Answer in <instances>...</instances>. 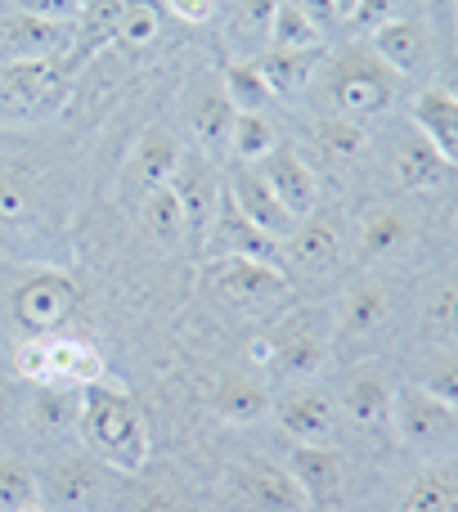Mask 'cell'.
<instances>
[{"label":"cell","mask_w":458,"mask_h":512,"mask_svg":"<svg viewBox=\"0 0 458 512\" xmlns=\"http://www.w3.org/2000/svg\"><path fill=\"white\" fill-rule=\"evenodd\" d=\"M319 45H328V36L292 0H279L270 23V50H319Z\"/></svg>","instance_id":"37"},{"label":"cell","mask_w":458,"mask_h":512,"mask_svg":"<svg viewBox=\"0 0 458 512\" xmlns=\"http://www.w3.org/2000/svg\"><path fill=\"white\" fill-rule=\"evenodd\" d=\"M135 512H194V504L176 486H149L140 495V504H135Z\"/></svg>","instance_id":"46"},{"label":"cell","mask_w":458,"mask_h":512,"mask_svg":"<svg viewBox=\"0 0 458 512\" xmlns=\"http://www.w3.org/2000/svg\"><path fill=\"white\" fill-rule=\"evenodd\" d=\"M423 337L441 351H458V274H441L423 297Z\"/></svg>","instance_id":"30"},{"label":"cell","mask_w":458,"mask_h":512,"mask_svg":"<svg viewBox=\"0 0 458 512\" xmlns=\"http://www.w3.org/2000/svg\"><path fill=\"white\" fill-rule=\"evenodd\" d=\"M396 373L382 360H364L346 373L342 396H337V409H342V427L360 436H382L391 427V405H396Z\"/></svg>","instance_id":"6"},{"label":"cell","mask_w":458,"mask_h":512,"mask_svg":"<svg viewBox=\"0 0 458 512\" xmlns=\"http://www.w3.org/2000/svg\"><path fill=\"white\" fill-rule=\"evenodd\" d=\"M41 486V504L50 512H86L104 495V463L95 454H63L45 472H36Z\"/></svg>","instance_id":"15"},{"label":"cell","mask_w":458,"mask_h":512,"mask_svg":"<svg viewBox=\"0 0 458 512\" xmlns=\"http://www.w3.org/2000/svg\"><path fill=\"white\" fill-rule=\"evenodd\" d=\"M391 18H405V0H360L346 23L360 27V32H373V27L391 23Z\"/></svg>","instance_id":"45"},{"label":"cell","mask_w":458,"mask_h":512,"mask_svg":"<svg viewBox=\"0 0 458 512\" xmlns=\"http://www.w3.org/2000/svg\"><path fill=\"white\" fill-rule=\"evenodd\" d=\"M18 5V0H0V14H9V9H14Z\"/></svg>","instance_id":"54"},{"label":"cell","mask_w":458,"mask_h":512,"mask_svg":"<svg viewBox=\"0 0 458 512\" xmlns=\"http://www.w3.org/2000/svg\"><path fill=\"white\" fill-rule=\"evenodd\" d=\"M423 14L441 50L458 45V0H423Z\"/></svg>","instance_id":"44"},{"label":"cell","mask_w":458,"mask_h":512,"mask_svg":"<svg viewBox=\"0 0 458 512\" xmlns=\"http://www.w3.org/2000/svg\"><path fill=\"white\" fill-rule=\"evenodd\" d=\"M81 5H86V0H18L14 9H27V14H36V18H54V23H72V18L81 14Z\"/></svg>","instance_id":"48"},{"label":"cell","mask_w":458,"mask_h":512,"mask_svg":"<svg viewBox=\"0 0 458 512\" xmlns=\"http://www.w3.org/2000/svg\"><path fill=\"white\" fill-rule=\"evenodd\" d=\"M292 481L301 486V495L315 504V499H333L346 486V454L337 445H292L288 463Z\"/></svg>","instance_id":"25"},{"label":"cell","mask_w":458,"mask_h":512,"mask_svg":"<svg viewBox=\"0 0 458 512\" xmlns=\"http://www.w3.org/2000/svg\"><path fill=\"white\" fill-rule=\"evenodd\" d=\"M319 77H324L328 108H333L337 117H351V122L387 113L400 95V77L369 50V45H346L342 54L324 59Z\"/></svg>","instance_id":"2"},{"label":"cell","mask_w":458,"mask_h":512,"mask_svg":"<svg viewBox=\"0 0 458 512\" xmlns=\"http://www.w3.org/2000/svg\"><path fill=\"white\" fill-rule=\"evenodd\" d=\"M167 14H176L189 27H203L221 14V0H167Z\"/></svg>","instance_id":"47"},{"label":"cell","mask_w":458,"mask_h":512,"mask_svg":"<svg viewBox=\"0 0 458 512\" xmlns=\"http://www.w3.org/2000/svg\"><path fill=\"white\" fill-rule=\"evenodd\" d=\"M342 225H337V216L328 212H310L306 221H297V230H292V239L283 243V261L297 265V270L306 274H324L333 270L337 261H342Z\"/></svg>","instance_id":"23"},{"label":"cell","mask_w":458,"mask_h":512,"mask_svg":"<svg viewBox=\"0 0 458 512\" xmlns=\"http://www.w3.org/2000/svg\"><path fill=\"white\" fill-rule=\"evenodd\" d=\"M41 499L36 472L23 459H0V512H18Z\"/></svg>","instance_id":"38"},{"label":"cell","mask_w":458,"mask_h":512,"mask_svg":"<svg viewBox=\"0 0 458 512\" xmlns=\"http://www.w3.org/2000/svg\"><path fill=\"white\" fill-rule=\"evenodd\" d=\"M18 512H50V508H45L41 499H36V504H27V508H18Z\"/></svg>","instance_id":"53"},{"label":"cell","mask_w":458,"mask_h":512,"mask_svg":"<svg viewBox=\"0 0 458 512\" xmlns=\"http://www.w3.org/2000/svg\"><path fill=\"white\" fill-rule=\"evenodd\" d=\"M14 378L27 387H50V351L45 337H23L14 351Z\"/></svg>","instance_id":"42"},{"label":"cell","mask_w":458,"mask_h":512,"mask_svg":"<svg viewBox=\"0 0 458 512\" xmlns=\"http://www.w3.org/2000/svg\"><path fill=\"white\" fill-rule=\"evenodd\" d=\"M77 414H81V391H72V387H32L27 423H32L36 436L77 432Z\"/></svg>","instance_id":"31"},{"label":"cell","mask_w":458,"mask_h":512,"mask_svg":"<svg viewBox=\"0 0 458 512\" xmlns=\"http://www.w3.org/2000/svg\"><path fill=\"white\" fill-rule=\"evenodd\" d=\"M50 351V387H95L104 382V355L86 342V337H68V333H50L45 337Z\"/></svg>","instance_id":"27"},{"label":"cell","mask_w":458,"mask_h":512,"mask_svg":"<svg viewBox=\"0 0 458 512\" xmlns=\"http://www.w3.org/2000/svg\"><path fill=\"white\" fill-rule=\"evenodd\" d=\"M355 5H360V0H337V9H342V18H351V14H355Z\"/></svg>","instance_id":"52"},{"label":"cell","mask_w":458,"mask_h":512,"mask_svg":"<svg viewBox=\"0 0 458 512\" xmlns=\"http://www.w3.org/2000/svg\"><path fill=\"white\" fill-rule=\"evenodd\" d=\"M315 140H319V149L328 153V158H355V153L364 149V131H360V122H351V117H337V113H328L324 122H319V131H315Z\"/></svg>","instance_id":"39"},{"label":"cell","mask_w":458,"mask_h":512,"mask_svg":"<svg viewBox=\"0 0 458 512\" xmlns=\"http://www.w3.org/2000/svg\"><path fill=\"white\" fill-rule=\"evenodd\" d=\"M391 324H396V292L382 279H355L342 297V310H337L333 337H342L351 346H369Z\"/></svg>","instance_id":"17"},{"label":"cell","mask_w":458,"mask_h":512,"mask_svg":"<svg viewBox=\"0 0 458 512\" xmlns=\"http://www.w3.org/2000/svg\"><path fill=\"white\" fill-rule=\"evenodd\" d=\"M400 512H458V477L445 468H427L400 495Z\"/></svg>","instance_id":"35"},{"label":"cell","mask_w":458,"mask_h":512,"mask_svg":"<svg viewBox=\"0 0 458 512\" xmlns=\"http://www.w3.org/2000/svg\"><path fill=\"white\" fill-rule=\"evenodd\" d=\"M77 436L86 445V454H95L108 472L135 477L149 463V423H144L131 391L113 387V382L81 387Z\"/></svg>","instance_id":"1"},{"label":"cell","mask_w":458,"mask_h":512,"mask_svg":"<svg viewBox=\"0 0 458 512\" xmlns=\"http://www.w3.org/2000/svg\"><path fill=\"white\" fill-rule=\"evenodd\" d=\"M32 212V189L14 167H0V225H18Z\"/></svg>","instance_id":"43"},{"label":"cell","mask_w":458,"mask_h":512,"mask_svg":"<svg viewBox=\"0 0 458 512\" xmlns=\"http://www.w3.org/2000/svg\"><path fill=\"white\" fill-rule=\"evenodd\" d=\"M324 59H328V50L319 45V50H261L252 63L265 77V86L274 90V99H288V95H301L319 77Z\"/></svg>","instance_id":"28"},{"label":"cell","mask_w":458,"mask_h":512,"mask_svg":"<svg viewBox=\"0 0 458 512\" xmlns=\"http://www.w3.org/2000/svg\"><path fill=\"white\" fill-rule=\"evenodd\" d=\"M171 194H176L180 212H185L189 243L203 248L207 230H212V221H216V207H221V198H225V176L216 171V158H207V153H198V149H185L176 176H171Z\"/></svg>","instance_id":"13"},{"label":"cell","mask_w":458,"mask_h":512,"mask_svg":"<svg viewBox=\"0 0 458 512\" xmlns=\"http://www.w3.org/2000/svg\"><path fill=\"white\" fill-rule=\"evenodd\" d=\"M162 32V14L153 0H126L122 9V27H117V41L126 45H153Z\"/></svg>","instance_id":"40"},{"label":"cell","mask_w":458,"mask_h":512,"mask_svg":"<svg viewBox=\"0 0 458 512\" xmlns=\"http://www.w3.org/2000/svg\"><path fill=\"white\" fill-rule=\"evenodd\" d=\"M364 45H369L396 77H432L436 59H441V45H436L432 27L418 23V18H391V23L373 27Z\"/></svg>","instance_id":"14"},{"label":"cell","mask_w":458,"mask_h":512,"mask_svg":"<svg viewBox=\"0 0 458 512\" xmlns=\"http://www.w3.org/2000/svg\"><path fill=\"white\" fill-rule=\"evenodd\" d=\"M418 387H427L436 400H445L450 409H458V351H445L436 360H427V369L418 373Z\"/></svg>","instance_id":"41"},{"label":"cell","mask_w":458,"mask_h":512,"mask_svg":"<svg viewBox=\"0 0 458 512\" xmlns=\"http://www.w3.org/2000/svg\"><path fill=\"white\" fill-rule=\"evenodd\" d=\"M221 81H225V95L234 104V113H270L274 108V90L265 86V77L256 72L252 59H229Z\"/></svg>","instance_id":"33"},{"label":"cell","mask_w":458,"mask_h":512,"mask_svg":"<svg viewBox=\"0 0 458 512\" xmlns=\"http://www.w3.org/2000/svg\"><path fill=\"white\" fill-rule=\"evenodd\" d=\"M77 315V288L59 270H27L14 283V319L27 328V337H50Z\"/></svg>","instance_id":"11"},{"label":"cell","mask_w":458,"mask_h":512,"mask_svg":"<svg viewBox=\"0 0 458 512\" xmlns=\"http://www.w3.org/2000/svg\"><path fill=\"white\" fill-rule=\"evenodd\" d=\"M292 5H297L301 14H306L324 36L333 32L337 23H342V9H337V0H292Z\"/></svg>","instance_id":"49"},{"label":"cell","mask_w":458,"mask_h":512,"mask_svg":"<svg viewBox=\"0 0 458 512\" xmlns=\"http://www.w3.org/2000/svg\"><path fill=\"white\" fill-rule=\"evenodd\" d=\"M274 418L292 436V445H337V432H342L337 396L319 382H292L274 400Z\"/></svg>","instance_id":"12"},{"label":"cell","mask_w":458,"mask_h":512,"mask_svg":"<svg viewBox=\"0 0 458 512\" xmlns=\"http://www.w3.org/2000/svg\"><path fill=\"white\" fill-rule=\"evenodd\" d=\"M391 176L409 194H432L445 180H454L458 171L418 131H400V135H391Z\"/></svg>","instance_id":"22"},{"label":"cell","mask_w":458,"mask_h":512,"mask_svg":"<svg viewBox=\"0 0 458 512\" xmlns=\"http://www.w3.org/2000/svg\"><path fill=\"white\" fill-rule=\"evenodd\" d=\"M212 409L225 423H256L270 409V391L252 378H221L212 391Z\"/></svg>","instance_id":"32"},{"label":"cell","mask_w":458,"mask_h":512,"mask_svg":"<svg viewBox=\"0 0 458 512\" xmlns=\"http://www.w3.org/2000/svg\"><path fill=\"white\" fill-rule=\"evenodd\" d=\"M140 225H144V234H149L158 248H180V243L189 239L185 212H180V203H176V194H171V185L158 189V194H149V198L140 203Z\"/></svg>","instance_id":"34"},{"label":"cell","mask_w":458,"mask_h":512,"mask_svg":"<svg viewBox=\"0 0 458 512\" xmlns=\"http://www.w3.org/2000/svg\"><path fill=\"white\" fill-rule=\"evenodd\" d=\"M77 72L68 63L5 59L0 63V126H41L68 108Z\"/></svg>","instance_id":"3"},{"label":"cell","mask_w":458,"mask_h":512,"mask_svg":"<svg viewBox=\"0 0 458 512\" xmlns=\"http://www.w3.org/2000/svg\"><path fill=\"white\" fill-rule=\"evenodd\" d=\"M203 261H225V256H247V261H265V265H279L283 270V243H274L270 234H261L252 221H247L243 212H238V203L221 198V207H216V221L212 230H207L203 248H198Z\"/></svg>","instance_id":"16"},{"label":"cell","mask_w":458,"mask_h":512,"mask_svg":"<svg viewBox=\"0 0 458 512\" xmlns=\"http://www.w3.org/2000/svg\"><path fill=\"white\" fill-rule=\"evenodd\" d=\"M122 9L126 0H86L81 14L72 18V50H68V68L81 72L99 50L117 41V27H122Z\"/></svg>","instance_id":"26"},{"label":"cell","mask_w":458,"mask_h":512,"mask_svg":"<svg viewBox=\"0 0 458 512\" xmlns=\"http://www.w3.org/2000/svg\"><path fill=\"white\" fill-rule=\"evenodd\" d=\"M265 337H270V373H279L283 382H310L315 373H324L337 342L333 319L319 306L283 315L274 328H265Z\"/></svg>","instance_id":"4"},{"label":"cell","mask_w":458,"mask_h":512,"mask_svg":"<svg viewBox=\"0 0 458 512\" xmlns=\"http://www.w3.org/2000/svg\"><path fill=\"white\" fill-rule=\"evenodd\" d=\"M180 113H185V126L194 135L198 153H207V158L229 153V131H234L238 113L225 95L221 72H194L180 90Z\"/></svg>","instance_id":"9"},{"label":"cell","mask_w":458,"mask_h":512,"mask_svg":"<svg viewBox=\"0 0 458 512\" xmlns=\"http://www.w3.org/2000/svg\"><path fill=\"white\" fill-rule=\"evenodd\" d=\"M414 239H418L414 216L396 203H373V207H364L360 221H355V252H360V261H369V265L405 256L414 248Z\"/></svg>","instance_id":"19"},{"label":"cell","mask_w":458,"mask_h":512,"mask_svg":"<svg viewBox=\"0 0 458 512\" xmlns=\"http://www.w3.org/2000/svg\"><path fill=\"white\" fill-rule=\"evenodd\" d=\"M436 86H445L450 95L458 99V45H450V50H441V59H436Z\"/></svg>","instance_id":"50"},{"label":"cell","mask_w":458,"mask_h":512,"mask_svg":"<svg viewBox=\"0 0 458 512\" xmlns=\"http://www.w3.org/2000/svg\"><path fill=\"white\" fill-rule=\"evenodd\" d=\"M274 5H279V0H234L229 27H225L229 45H234V59H256L261 50H270Z\"/></svg>","instance_id":"29"},{"label":"cell","mask_w":458,"mask_h":512,"mask_svg":"<svg viewBox=\"0 0 458 512\" xmlns=\"http://www.w3.org/2000/svg\"><path fill=\"white\" fill-rule=\"evenodd\" d=\"M180 158H185V144L176 140V131H167V126H149V131L135 140L131 158L122 162L117 198H122L126 207H140L149 194H158V189L171 185Z\"/></svg>","instance_id":"7"},{"label":"cell","mask_w":458,"mask_h":512,"mask_svg":"<svg viewBox=\"0 0 458 512\" xmlns=\"http://www.w3.org/2000/svg\"><path fill=\"white\" fill-rule=\"evenodd\" d=\"M229 504L243 512H306L310 499L301 495V486L292 481V472L274 459H243L229 468L225 477Z\"/></svg>","instance_id":"8"},{"label":"cell","mask_w":458,"mask_h":512,"mask_svg":"<svg viewBox=\"0 0 458 512\" xmlns=\"http://www.w3.org/2000/svg\"><path fill=\"white\" fill-rule=\"evenodd\" d=\"M0 50H5V59L68 63L72 23H54V18H36L27 9H9L0 18Z\"/></svg>","instance_id":"18"},{"label":"cell","mask_w":458,"mask_h":512,"mask_svg":"<svg viewBox=\"0 0 458 512\" xmlns=\"http://www.w3.org/2000/svg\"><path fill=\"white\" fill-rule=\"evenodd\" d=\"M18 409H23V400H18V387L9 378H0V427L14 423Z\"/></svg>","instance_id":"51"},{"label":"cell","mask_w":458,"mask_h":512,"mask_svg":"<svg viewBox=\"0 0 458 512\" xmlns=\"http://www.w3.org/2000/svg\"><path fill=\"white\" fill-rule=\"evenodd\" d=\"M391 432L418 459H436V454L458 450V409L436 400L418 382H400L396 405H391Z\"/></svg>","instance_id":"5"},{"label":"cell","mask_w":458,"mask_h":512,"mask_svg":"<svg viewBox=\"0 0 458 512\" xmlns=\"http://www.w3.org/2000/svg\"><path fill=\"white\" fill-rule=\"evenodd\" d=\"M203 283L216 301L234 310H261L288 292V274L279 265L247 261V256H225V261H203Z\"/></svg>","instance_id":"10"},{"label":"cell","mask_w":458,"mask_h":512,"mask_svg":"<svg viewBox=\"0 0 458 512\" xmlns=\"http://www.w3.org/2000/svg\"><path fill=\"white\" fill-rule=\"evenodd\" d=\"M274 149H279V131H274L270 113H238L234 117V131H229V158L256 167V162Z\"/></svg>","instance_id":"36"},{"label":"cell","mask_w":458,"mask_h":512,"mask_svg":"<svg viewBox=\"0 0 458 512\" xmlns=\"http://www.w3.org/2000/svg\"><path fill=\"white\" fill-rule=\"evenodd\" d=\"M414 131L458 171V99L445 86H423L414 99Z\"/></svg>","instance_id":"24"},{"label":"cell","mask_w":458,"mask_h":512,"mask_svg":"<svg viewBox=\"0 0 458 512\" xmlns=\"http://www.w3.org/2000/svg\"><path fill=\"white\" fill-rule=\"evenodd\" d=\"M225 189H229V198L238 203V212H243L261 234H270L274 243H288L292 239V230H297V216H292L288 207L274 198V189L265 185V176L256 167L238 162V171L225 180Z\"/></svg>","instance_id":"21"},{"label":"cell","mask_w":458,"mask_h":512,"mask_svg":"<svg viewBox=\"0 0 458 512\" xmlns=\"http://www.w3.org/2000/svg\"><path fill=\"white\" fill-rule=\"evenodd\" d=\"M256 171H261L265 185L274 189V198H279L297 221H306L310 212H319V176L292 144H279L274 153H265V158L256 162Z\"/></svg>","instance_id":"20"}]
</instances>
